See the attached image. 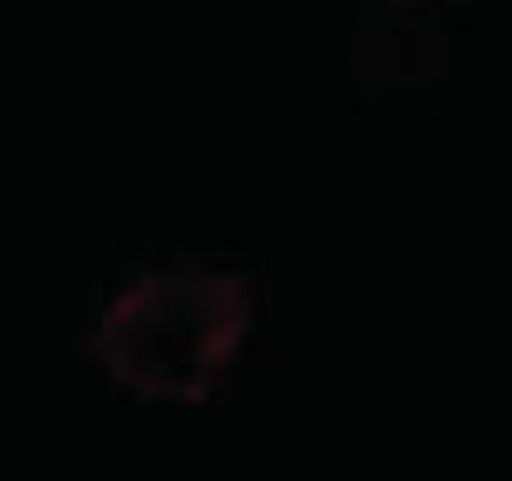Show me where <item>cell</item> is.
Listing matches in <instances>:
<instances>
[{"label": "cell", "instance_id": "obj_1", "mask_svg": "<svg viewBox=\"0 0 512 481\" xmlns=\"http://www.w3.org/2000/svg\"><path fill=\"white\" fill-rule=\"evenodd\" d=\"M251 328V287L231 272L139 277L98 323V364L139 400L200 405L216 395Z\"/></svg>", "mask_w": 512, "mask_h": 481}]
</instances>
